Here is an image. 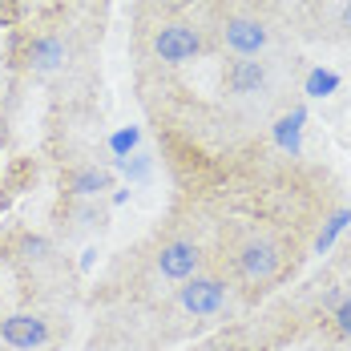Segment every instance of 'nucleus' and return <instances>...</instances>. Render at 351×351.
I'll return each mask as SVG.
<instances>
[{
  "mask_svg": "<svg viewBox=\"0 0 351 351\" xmlns=\"http://www.w3.org/2000/svg\"><path fill=\"white\" fill-rule=\"evenodd\" d=\"M222 36H226V45H230L239 57H254V53L267 45V29H263L258 21H246V16H234V21H226Z\"/></svg>",
  "mask_w": 351,
  "mask_h": 351,
  "instance_id": "nucleus-6",
  "label": "nucleus"
},
{
  "mask_svg": "<svg viewBox=\"0 0 351 351\" xmlns=\"http://www.w3.org/2000/svg\"><path fill=\"white\" fill-rule=\"evenodd\" d=\"M138 141H141V130L138 125H125V130H117V134L109 138V149H113L117 158H130V154L138 149Z\"/></svg>",
  "mask_w": 351,
  "mask_h": 351,
  "instance_id": "nucleus-13",
  "label": "nucleus"
},
{
  "mask_svg": "<svg viewBox=\"0 0 351 351\" xmlns=\"http://www.w3.org/2000/svg\"><path fill=\"white\" fill-rule=\"evenodd\" d=\"M279 263H282L279 246L267 243V239H254V243H246L243 250H239V271H243L246 279H254V282L271 279V275L279 271Z\"/></svg>",
  "mask_w": 351,
  "mask_h": 351,
  "instance_id": "nucleus-4",
  "label": "nucleus"
},
{
  "mask_svg": "<svg viewBox=\"0 0 351 351\" xmlns=\"http://www.w3.org/2000/svg\"><path fill=\"white\" fill-rule=\"evenodd\" d=\"M117 166H121V174L125 178H134V182H141V178H149V158L145 154H130V158H117Z\"/></svg>",
  "mask_w": 351,
  "mask_h": 351,
  "instance_id": "nucleus-14",
  "label": "nucleus"
},
{
  "mask_svg": "<svg viewBox=\"0 0 351 351\" xmlns=\"http://www.w3.org/2000/svg\"><path fill=\"white\" fill-rule=\"evenodd\" d=\"M226 81H230V93H258L263 89V81H267V69H263V61H254V57H239L230 73H226Z\"/></svg>",
  "mask_w": 351,
  "mask_h": 351,
  "instance_id": "nucleus-8",
  "label": "nucleus"
},
{
  "mask_svg": "<svg viewBox=\"0 0 351 351\" xmlns=\"http://www.w3.org/2000/svg\"><path fill=\"white\" fill-rule=\"evenodd\" d=\"M335 327H339L343 335H351V299H343V303L335 307Z\"/></svg>",
  "mask_w": 351,
  "mask_h": 351,
  "instance_id": "nucleus-15",
  "label": "nucleus"
},
{
  "mask_svg": "<svg viewBox=\"0 0 351 351\" xmlns=\"http://www.w3.org/2000/svg\"><path fill=\"white\" fill-rule=\"evenodd\" d=\"M198 49H202V36L194 29H186V25H166L162 33L154 36V53L162 61H170V65H182V61L198 57Z\"/></svg>",
  "mask_w": 351,
  "mask_h": 351,
  "instance_id": "nucleus-2",
  "label": "nucleus"
},
{
  "mask_svg": "<svg viewBox=\"0 0 351 351\" xmlns=\"http://www.w3.org/2000/svg\"><path fill=\"white\" fill-rule=\"evenodd\" d=\"M198 246L194 243H186V239H178V243L170 246H162V254H158V271L166 275V279H178V282H186V279H194V271H198Z\"/></svg>",
  "mask_w": 351,
  "mask_h": 351,
  "instance_id": "nucleus-5",
  "label": "nucleus"
},
{
  "mask_svg": "<svg viewBox=\"0 0 351 351\" xmlns=\"http://www.w3.org/2000/svg\"><path fill=\"white\" fill-rule=\"evenodd\" d=\"M303 121H307V109H291L287 117L275 121V141H279V149H287V154H299V149H303Z\"/></svg>",
  "mask_w": 351,
  "mask_h": 351,
  "instance_id": "nucleus-9",
  "label": "nucleus"
},
{
  "mask_svg": "<svg viewBox=\"0 0 351 351\" xmlns=\"http://www.w3.org/2000/svg\"><path fill=\"white\" fill-rule=\"evenodd\" d=\"M25 250H29V254H40V250H45V243H40V239H29V243H25Z\"/></svg>",
  "mask_w": 351,
  "mask_h": 351,
  "instance_id": "nucleus-16",
  "label": "nucleus"
},
{
  "mask_svg": "<svg viewBox=\"0 0 351 351\" xmlns=\"http://www.w3.org/2000/svg\"><path fill=\"white\" fill-rule=\"evenodd\" d=\"M0 339L16 351H33L49 339V323L40 315H8L0 323Z\"/></svg>",
  "mask_w": 351,
  "mask_h": 351,
  "instance_id": "nucleus-3",
  "label": "nucleus"
},
{
  "mask_svg": "<svg viewBox=\"0 0 351 351\" xmlns=\"http://www.w3.org/2000/svg\"><path fill=\"white\" fill-rule=\"evenodd\" d=\"M29 65L40 73H53L65 65V40H57V36H33L29 40Z\"/></svg>",
  "mask_w": 351,
  "mask_h": 351,
  "instance_id": "nucleus-7",
  "label": "nucleus"
},
{
  "mask_svg": "<svg viewBox=\"0 0 351 351\" xmlns=\"http://www.w3.org/2000/svg\"><path fill=\"white\" fill-rule=\"evenodd\" d=\"M109 182H113L109 170H93V166H89V170H77V174L69 178V190H73V194H81V198H89V194L109 190Z\"/></svg>",
  "mask_w": 351,
  "mask_h": 351,
  "instance_id": "nucleus-10",
  "label": "nucleus"
},
{
  "mask_svg": "<svg viewBox=\"0 0 351 351\" xmlns=\"http://www.w3.org/2000/svg\"><path fill=\"white\" fill-rule=\"evenodd\" d=\"M343 25H348V29H351V4H348V8H343Z\"/></svg>",
  "mask_w": 351,
  "mask_h": 351,
  "instance_id": "nucleus-17",
  "label": "nucleus"
},
{
  "mask_svg": "<svg viewBox=\"0 0 351 351\" xmlns=\"http://www.w3.org/2000/svg\"><path fill=\"white\" fill-rule=\"evenodd\" d=\"M348 222H351V210H335L331 218H327V226L319 230V239H315V250H319V254L335 246V239H339V234L348 230Z\"/></svg>",
  "mask_w": 351,
  "mask_h": 351,
  "instance_id": "nucleus-12",
  "label": "nucleus"
},
{
  "mask_svg": "<svg viewBox=\"0 0 351 351\" xmlns=\"http://www.w3.org/2000/svg\"><path fill=\"white\" fill-rule=\"evenodd\" d=\"M178 299H182V311H190V315L206 319V315H218L222 311V303H226V287L218 279H186V287L178 291Z\"/></svg>",
  "mask_w": 351,
  "mask_h": 351,
  "instance_id": "nucleus-1",
  "label": "nucleus"
},
{
  "mask_svg": "<svg viewBox=\"0 0 351 351\" xmlns=\"http://www.w3.org/2000/svg\"><path fill=\"white\" fill-rule=\"evenodd\" d=\"M303 89H307V97H331V93L339 89V73L311 69V73H307V81H303Z\"/></svg>",
  "mask_w": 351,
  "mask_h": 351,
  "instance_id": "nucleus-11",
  "label": "nucleus"
}]
</instances>
